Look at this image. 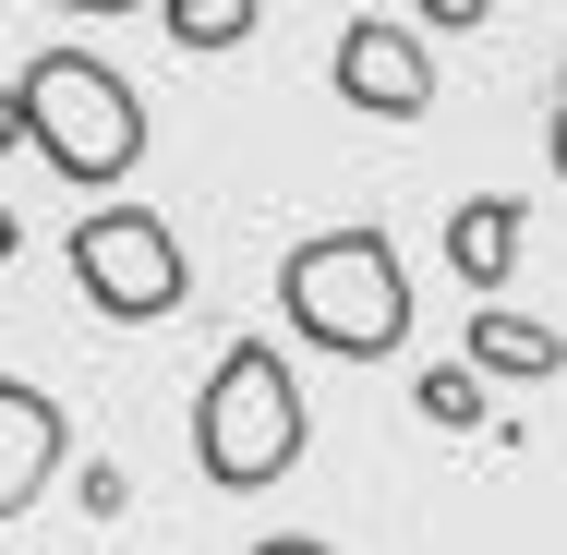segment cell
I'll return each instance as SVG.
<instances>
[{
  "label": "cell",
  "instance_id": "obj_1",
  "mask_svg": "<svg viewBox=\"0 0 567 555\" xmlns=\"http://www.w3.org/2000/svg\"><path fill=\"white\" fill-rule=\"evenodd\" d=\"M278 315L327 362H386L411 338V266L386 229H315L278 254Z\"/></svg>",
  "mask_w": 567,
  "mask_h": 555
},
{
  "label": "cell",
  "instance_id": "obj_2",
  "mask_svg": "<svg viewBox=\"0 0 567 555\" xmlns=\"http://www.w3.org/2000/svg\"><path fill=\"white\" fill-rule=\"evenodd\" d=\"M302 446H315V411H302V374L278 362V338L218 350V374L194 387V471L218 495H266L302 471Z\"/></svg>",
  "mask_w": 567,
  "mask_h": 555
},
{
  "label": "cell",
  "instance_id": "obj_3",
  "mask_svg": "<svg viewBox=\"0 0 567 555\" xmlns=\"http://www.w3.org/2000/svg\"><path fill=\"white\" fill-rule=\"evenodd\" d=\"M12 85H24V145H37L73 194L133 182V157H145V97L121 85L110 61H85V49H37Z\"/></svg>",
  "mask_w": 567,
  "mask_h": 555
},
{
  "label": "cell",
  "instance_id": "obj_4",
  "mask_svg": "<svg viewBox=\"0 0 567 555\" xmlns=\"http://www.w3.org/2000/svg\"><path fill=\"white\" fill-rule=\"evenodd\" d=\"M73 278H85V302L110 315V327H157V315H182V290H194V266H182V229L157 218V206H97V218H73Z\"/></svg>",
  "mask_w": 567,
  "mask_h": 555
},
{
  "label": "cell",
  "instance_id": "obj_5",
  "mask_svg": "<svg viewBox=\"0 0 567 555\" xmlns=\"http://www.w3.org/2000/svg\"><path fill=\"white\" fill-rule=\"evenodd\" d=\"M327 85H339L362 121H423L435 110V49H423V24H339V61H327Z\"/></svg>",
  "mask_w": 567,
  "mask_h": 555
},
{
  "label": "cell",
  "instance_id": "obj_6",
  "mask_svg": "<svg viewBox=\"0 0 567 555\" xmlns=\"http://www.w3.org/2000/svg\"><path fill=\"white\" fill-rule=\"evenodd\" d=\"M49 471H61V399L0 374V520H24L49 495Z\"/></svg>",
  "mask_w": 567,
  "mask_h": 555
},
{
  "label": "cell",
  "instance_id": "obj_7",
  "mask_svg": "<svg viewBox=\"0 0 567 555\" xmlns=\"http://www.w3.org/2000/svg\"><path fill=\"white\" fill-rule=\"evenodd\" d=\"M447 266H458L471 302H495L507 266H519V206H507V194H458L447 206Z\"/></svg>",
  "mask_w": 567,
  "mask_h": 555
},
{
  "label": "cell",
  "instance_id": "obj_8",
  "mask_svg": "<svg viewBox=\"0 0 567 555\" xmlns=\"http://www.w3.org/2000/svg\"><path fill=\"white\" fill-rule=\"evenodd\" d=\"M471 362H483V374H556L567 327H544V315H495V302H483V315H471Z\"/></svg>",
  "mask_w": 567,
  "mask_h": 555
},
{
  "label": "cell",
  "instance_id": "obj_9",
  "mask_svg": "<svg viewBox=\"0 0 567 555\" xmlns=\"http://www.w3.org/2000/svg\"><path fill=\"white\" fill-rule=\"evenodd\" d=\"M157 24H169V49L218 61V49H241V37L266 24V0H157Z\"/></svg>",
  "mask_w": 567,
  "mask_h": 555
},
{
  "label": "cell",
  "instance_id": "obj_10",
  "mask_svg": "<svg viewBox=\"0 0 567 555\" xmlns=\"http://www.w3.org/2000/svg\"><path fill=\"white\" fill-rule=\"evenodd\" d=\"M423 423H447V435L483 423V362H435V374H423Z\"/></svg>",
  "mask_w": 567,
  "mask_h": 555
},
{
  "label": "cell",
  "instance_id": "obj_11",
  "mask_svg": "<svg viewBox=\"0 0 567 555\" xmlns=\"http://www.w3.org/2000/svg\"><path fill=\"white\" fill-rule=\"evenodd\" d=\"M495 0H423V24H483Z\"/></svg>",
  "mask_w": 567,
  "mask_h": 555
},
{
  "label": "cell",
  "instance_id": "obj_12",
  "mask_svg": "<svg viewBox=\"0 0 567 555\" xmlns=\"http://www.w3.org/2000/svg\"><path fill=\"white\" fill-rule=\"evenodd\" d=\"M24 145V85H0V157Z\"/></svg>",
  "mask_w": 567,
  "mask_h": 555
},
{
  "label": "cell",
  "instance_id": "obj_13",
  "mask_svg": "<svg viewBox=\"0 0 567 555\" xmlns=\"http://www.w3.org/2000/svg\"><path fill=\"white\" fill-rule=\"evenodd\" d=\"M254 555H339V544H315V532H278V544H254Z\"/></svg>",
  "mask_w": 567,
  "mask_h": 555
},
{
  "label": "cell",
  "instance_id": "obj_14",
  "mask_svg": "<svg viewBox=\"0 0 567 555\" xmlns=\"http://www.w3.org/2000/svg\"><path fill=\"white\" fill-rule=\"evenodd\" d=\"M544 157H556V182H567V85H556V133H544Z\"/></svg>",
  "mask_w": 567,
  "mask_h": 555
},
{
  "label": "cell",
  "instance_id": "obj_15",
  "mask_svg": "<svg viewBox=\"0 0 567 555\" xmlns=\"http://www.w3.org/2000/svg\"><path fill=\"white\" fill-rule=\"evenodd\" d=\"M61 12H85V24H110V12H145V0H61Z\"/></svg>",
  "mask_w": 567,
  "mask_h": 555
},
{
  "label": "cell",
  "instance_id": "obj_16",
  "mask_svg": "<svg viewBox=\"0 0 567 555\" xmlns=\"http://www.w3.org/2000/svg\"><path fill=\"white\" fill-rule=\"evenodd\" d=\"M12 241H24V218H12V206H0V266H12Z\"/></svg>",
  "mask_w": 567,
  "mask_h": 555
}]
</instances>
